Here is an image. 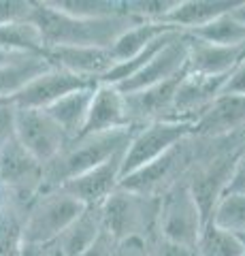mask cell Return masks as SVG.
<instances>
[{"instance_id": "obj_30", "label": "cell", "mask_w": 245, "mask_h": 256, "mask_svg": "<svg viewBox=\"0 0 245 256\" xmlns=\"http://www.w3.org/2000/svg\"><path fill=\"white\" fill-rule=\"evenodd\" d=\"M15 109L9 100H0V150L15 139Z\"/></svg>"}, {"instance_id": "obj_17", "label": "cell", "mask_w": 245, "mask_h": 256, "mask_svg": "<svg viewBox=\"0 0 245 256\" xmlns=\"http://www.w3.org/2000/svg\"><path fill=\"white\" fill-rule=\"evenodd\" d=\"M239 0H179L164 24L181 32H190L213 22L233 9Z\"/></svg>"}, {"instance_id": "obj_28", "label": "cell", "mask_w": 245, "mask_h": 256, "mask_svg": "<svg viewBox=\"0 0 245 256\" xmlns=\"http://www.w3.org/2000/svg\"><path fill=\"white\" fill-rule=\"evenodd\" d=\"M124 13L134 18L137 22L164 24L169 13L175 9L179 0H122Z\"/></svg>"}, {"instance_id": "obj_31", "label": "cell", "mask_w": 245, "mask_h": 256, "mask_svg": "<svg viewBox=\"0 0 245 256\" xmlns=\"http://www.w3.org/2000/svg\"><path fill=\"white\" fill-rule=\"evenodd\" d=\"M220 96H245V56L231 70V75L226 77Z\"/></svg>"}, {"instance_id": "obj_39", "label": "cell", "mask_w": 245, "mask_h": 256, "mask_svg": "<svg viewBox=\"0 0 245 256\" xmlns=\"http://www.w3.org/2000/svg\"><path fill=\"white\" fill-rule=\"evenodd\" d=\"M241 256H245V252H243V254H241Z\"/></svg>"}, {"instance_id": "obj_5", "label": "cell", "mask_w": 245, "mask_h": 256, "mask_svg": "<svg viewBox=\"0 0 245 256\" xmlns=\"http://www.w3.org/2000/svg\"><path fill=\"white\" fill-rule=\"evenodd\" d=\"M205 228V218L199 203L194 201L188 182L181 180L158 198V239L186 250L196 248V242Z\"/></svg>"}, {"instance_id": "obj_33", "label": "cell", "mask_w": 245, "mask_h": 256, "mask_svg": "<svg viewBox=\"0 0 245 256\" xmlns=\"http://www.w3.org/2000/svg\"><path fill=\"white\" fill-rule=\"evenodd\" d=\"M117 250H120V246H117L113 239L105 233V228H102L98 239L81 256H117Z\"/></svg>"}, {"instance_id": "obj_10", "label": "cell", "mask_w": 245, "mask_h": 256, "mask_svg": "<svg viewBox=\"0 0 245 256\" xmlns=\"http://www.w3.org/2000/svg\"><path fill=\"white\" fill-rule=\"evenodd\" d=\"M224 82L226 77H207L186 70L177 86L175 100H173L171 122H188L194 126L196 120L222 94Z\"/></svg>"}, {"instance_id": "obj_19", "label": "cell", "mask_w": 245, "mask_h": 256, "mask_svg": "<svg viewBox=\"0 0 245 256\" xmlns=\"http://www.w3.org/2000/svg\"><path fill=\"white\" fill-rule=\"evenodd\" d=\"M100 233H102V220H100L98 207H85L81 216H77L68 224L64 233L56 239L53 248L62 256H81L96 242Z\"/></svg>"}, {"instance_id": "obj_23", "label": "cell", "mask_w": 245, "mask_h": 256, "mask_svg": "<svg viewBox=\"0 0 245 256\" xmlns=\"http://www.w3.org/2000/svg\"><path fill=\"white\" fill-rule=\"evenodd\" d=\"M49 68L41 56H32V58H23L15 64H6L0 66V100H9L15 96L26 84H30L34 77Z\"/></svg>"}, {"instance_id": "obj_11", "label": "cell", "mask_w": 245, "mask_h": 256, "mask_svg": "<svg viewBox=\"0 0 245 256\" xmlns=\"http://www.w3.org/2000/svg\"><path fill=\"white\" fill-rule=\"evenodd\" d=\"M88 86H92V82L49 66L45 73L23 86L15 96H11L9 102L15 109H47L53 102H58L62 96Z\"/></svg>"}, {"instance_id": "obj_27", "label": "cell", "mask_w": 245, "mask_h": 256, "mask_svg": "<svg viewBox=\"0 0 245 256\" xmlns=\"http://www.w3.org/2000/svg\"><path fill=\"white\" fill-rule=\"evenodd\" d=\"M23 218H26V214L2 198V207H0V256H19L23 246Z\"/></svg>"}, {"instance_id": "obj_15", "label": "cell", "mask_w": 245, "mask_h": 256, "mask_svg": "<svg viewBox=\"0 0 245 256\" xmlns=\"http://www.w3.org/2000/svg\"><path fill=\"white\" fill-rule=\"evenodd\" d=\"M245 134V96H218L194 122V137L224 139Z\"/></svg>"}, {"instance_id": "obj_24", "label": "cell", "mask_w": 245, "mask_h": 256, "mask_svg": "<svg viewBox=\"0 0 245 256\" xmlns=\"http://www.w3.org/2000/svg\"><path fill=\"white\" fill-rule=\"evenodd\" d=\"M53 11H60L79 20H105L124 13L122 0H43Z\"/></svg>"}, {"instance_id": "obj_12", "label": "cell", "mask_w": 245, "mask_h": 256, "mask_svg": "<svg viewBox=\"0 0 245 256\" xmlns=\"http://www.w3.org/2000/svg\"><path fill=\"white\" fill-rule=\"evenodd\" d=\"M43 58L51 68L64 70L92 84H98L113 66L109 50L100 47H49L43 52Z\"/></svg>"}, {"instance_id": "obj_38", "label": "cell", "mask_w": 245, "mask_h": 256, "mask_svg": "<svg viewBox=\"0 0 245 256\" xmlns=\"http://www.w3.org/2000/svg\"><path fill=\"white\" fill-rule=\"evenodd\" d=\"M0 207H2V198H0Z\"/></svg>"}, {"instance_id": "obj_4", "label": "cell", "mask_w": 245, "mask_h": 256, "mask_svg": "<svg viewBox=\"0 0 245 256\" xmlns=\"http://www.w3.org/2000/svg\"><path fill=\"white\" fill-rule=\"evenodd\" d=\"M201 150L203 139L192 134V137L179 141L177 146H173L167 154H162L152 164L122 178L120 188L130 190L141 196L160 198L169 188L188 178V173L192 171V166L201 156Z\"/></svg>"}, {"instance_id": "obj_1", "label": "cell", "mask_w": 245, "mask_h": 256, "mask_svg": "<svg viewBox=\"0 0 245 256\" xmlns=\"http://www.w3.org/2000/svg\"><path fill=\"white\" fill-rule=\"evenodd\" d=\"M32 24L41 32L45 50L49 47H100L109 50L113 41L137 20L130 15H117L105 20H79L49 9L43 0L34 2Z\"/></svg>"}, {"instance_id": "obj_25", "label": "cell", "mask_w": 245, "mask_h": 256, "mask_svg": "<svg viewBox=\"0 0 245 256\" xmlns=\"http://www.w3.org/2000/svg\"><path fill=\"white\" fill-rule=\"evenodd\" d=\"M245 252V239L241 235H233L226 230L205 224L203 233L196 242L194 256H241Z\"/></svg>"}, {"instance_id": "obj_7", "label": "cell", "mask_w": 245, "mask_h": 256, "mask_svg": "<svg viewBox=\"0 0 245 256\" xmlns=\"http://www.w3.org/2000/svg\"><path fill=\"white\" fill-rule=\"evenodd\" d=\"M194 134V126L188 122H152L132 130V137L122 156V178L152 164L162 154Z\"/></svg>"}, {"instance_id": "obj_6", "label": "cell", "mask_w": 245, "mask_h": 256, "mask_svg": "<svg viewBox=\"0 0 245 256\" xmlns=\"http://www.w3.org/2000/svg\"><path fill=\"white\" fill-rule=\"evenodd\" d=\"M85 207L64 190H45L28 207L23 218V244L53 246Z\"/></svg>"}, {"instance_id": "obj_9", "label": "cell", "mask_w": 245, "mask_h": 256, "mask_svg": "<svg viewBox=\"0 0 245 256\" xmlns=\"http://www.w3.org/2000/svg\"><path fill=\"white\" fill-rule=\"evenodd\" d=\"M186 62H188V34L186 32H179L169 45H164L162 50L147 62V66H143L130 79L117 84L115 88L124 96L145 90V88H152L156 84H162V82H167V79H173L179 73H184Z\"/></svg>"}, {"instance_id": "obj_3", "label": "cell", "mask_w": 245, "mask_h": 256, "mask_svg": "<svg viewBox=\"0 0 245 256\" xmlns=\"http://www.w3.org/2000/svg\"><path fill=\"white\" fill-rule=\"evenodd\" d=\"M105 233L120 246L126 242L152 244L158 239V198L117 188L98 205Z\"/></svg>"}, {"instance_id": "obj_26", "label": "cell", "mask_w": 245, "mask_h": 256, "mask_svg": "<svg viewBox=\"0 0 245 256\" xmlns=\"http://www.w3.org/2000/svg\"><path fill=\"white\" fill-rule=\"evenodd\" d=\"M209 224L233 235H245V196L243 194H222L213 205Z\"/></svg>"}, {"instance_id": "obj_16", "label": "cell", "mask_w": 245, "mask_h": 256, "mask_svg": "<svg viewBox=\"0 0 245 256\" xmlns=\"http://www.w3.org/2000/svg\"><path fill=\"white\" fill-rule=\"evenodd\" d=\"M243 56H245V47H218L196 41V38L188 34L186 70L207 77H228Z\"/></svg>"}, {"instance_id": "obj_36", "label": "cell", "mask_w": 245, "mask_h": 256, "mask_svg": "<svg viewBox=\"0 0 245 256\" xmlns=\"http://www.w3.org/2000/svg\"><path fill=\"white\" fill-rule=\"evenodd\" d=\"M23 58H32V56H15V54H9L4 50H0V66H6V64H15Z\"/></svg>"}, {"instance_id": "obj_13", "label": "cell", "mask_w": 245, "mask_h": 256, "mask_svg": "<svg viewBox=\"0 0 245 256\" xmlns=\"http://www.w3.org/2000/svg\"><path fill=\"white\" fill-rule=\"evenodd\" d=\"M124 128H132L128 122V114H126L124 94L111 84H96L92 92L88 116H85V124L79 137L124 130Z\"/></svg>"}, {"instance_id": "obj_40", "label": "cell", "mask_w": 245, "mask_h": 256, "mask_svg": "<svg viewBox=\"0 0 245 256\" xmlns=\"http://www.w3.org/2000/svg\"><path fill=\"white\" fill-rule=\"evenodd\" d=\"M243 239H245V235H243Z\"/></svg>"}, {"instance_id": "obj_37", "label": "cell", "mask_w": 245, "mask_h": 256, "mask_svg": "<svg viewBox=\"0 0 245 256\" xmlns=\"http://www.w3.org/2000/svg\"><path fill=\"white\" fill-rule=\"evenodd\" d=\"M47 256H62V254H60V252L56 250V248L51 246V248H49V254H47Z\"/></svg>"}, {"instance_id": "obj_18", "label": "cell", "mask_w": 245, "mask_h": 256, "mask_svg": "<svg viewBox=\"0 0 245 256\" xmlns=\"http://www.w3.org/2000/svg\"><path fill=\"white\" fill-rule=\"evenodd\" d=\"M94 86L96 84L70 92L66 96H62L58 102H53L51 107L43 109L45 114L62 128V132L66 134L68 141H73L81 134V128L85 124V116H88V109H90Z\"/></svg>"}, {"instance_id": "obj_35", "label": "cell", "mask_w": 245, "mask_h": 256, "mask_svg": "<svg viewBox=\"0 0 245 256\" xmlns=\"http://www.w3.org/2000/svg\"><path fill=\"white\" fill-rule=\"evenodd\" d=\"M231 18L237 20L241 24V26H245V0H239L233 9H231Z\"/></svg>"}, {"instance_id": "obj_32", "label": "cell", "mask_w": 245, "mask_h": 256, "mask_svg": "<svg viewBox=\"0 0 245 256\" xmlns=\"http://www.w3.org/2000/svg\"><path fill=\"white\" fill-rule=\"evenodd\" d=\"M222 194H243L245 196V148L239 154V158H237L231 180H228Z\"/></svg>"}, {"instance_id": "obj_29", "label": "cell", "mask_w": 245, "mask_h": 256, "mask_svg": "<svg viewBox=\"0 0 245 256\" xmlns=\"http://www.w3.org/2000/svg\"><path fill=\"white\" fill-rule=\"evenodd\" d=\"M32 11H34L32 0H0V26L28 22L32 18Z\"/></svg>"}, {"instance_id": "obj_21", "label": "cell", "mask_w": 245, "mask_h": 256, "mask_svg": "<svg viewBox=\"0 0 245 256\" xmlns=\"http://www.w3.org/2000/svg\"><path fill=\"white\" fill-rule=\"evenodd\" d=\"M0 50L15 56H41L43 58L45 45L38 28L32 24V20H28L0 26Z\"/></svg>"}, {"instance_id": "obj_8", "label": "cell", "mask_w": 245, "mask_h": 256, "mask_svg": "<svg viewBox=\"0 0 245 256\" xmlns=\"http://www.w3.org/2000/svg\"><path fill=\"white\" fill-rule=\"evenodd\" d=\"M15 141L43 166L68 146L66 134L43 109H17Z\"/></svg>"}, {"instance_id": "obj_22", "label": "cell", "mask_w": 245, "mask_h": 256, "mask_svg": "<svg viewBox=\"0 0 245 256\" xmlns=\"http://www.w3.org/2000/svg\"><path fill=\"white\" fill-rule=\"evenodd\" d=\"M192 38L218 47H245V26L231 18V11L188 32Z\"/></svg>"}, {"instance_id": "obj_2", "label": "cell", "mask_w": 245, "mask_h": 256, "mask_svg": "<svg viewBox=\"0 0 245 256\" xmlns=\"http://www.w3.org/2000/svg\"><path fill=\"white\" fill-rule=\"evenodd\" d=\"M132 130L134 128H124L113 132L85 134L68 141V146L43 166V192L64 186L77 175L88 173L94 166L122 154L132 137Z\"/></svg>"}, {"instance_id": "obj_20", "label": "cell", "mask_w": 245, "mask_h": 256, "mask_svg": "<svg viewBox=\"0 0 245 256\" xmlns=\"http://www.w3.org/2000/svg\"><path fill=\"white\" fill-rule=\"evenodd\" d=\"M169 30H175V28L167 26V24H149V22L132 24V26L126 28L113 41V45L109 47L113 64L132 60L134 56H139L145 47H149L158 36H162L164 32H169Z\"/></svg>"}, {"instance_id": "obj_14", "label": "cell", "mask_w": 245, "mask_h": 256, "mask_svg": "<svg viewBox=\"0 0 245 256\" xmlns=\"http://www.w3.org/2000/svg\"><path fill=\"white\" fill-rule=\"evenodd\" d=\"M122 156H124V152L113 156L111 160H107V162L94 166L92 171L77 175V178L66 182L64 186H60V190H64L66 194L77 198L83 207H98L111 192L120 188Z\"/></svg>"}, {"instance_id": "obj_34", "label": "cell", "mask_w": 245, "mask_h": 256, "mask_svg": "<svg viewBox=\"0 0 245 256\" xmlns=\"http://www.w3.org/2000/svg\"><path fill=\"white\" fill-rule=\"evenodd\" d=\"M147 246L149 244H145V242H126V244H120L117 256H145Z\"/></svg>"}]
</instances>
